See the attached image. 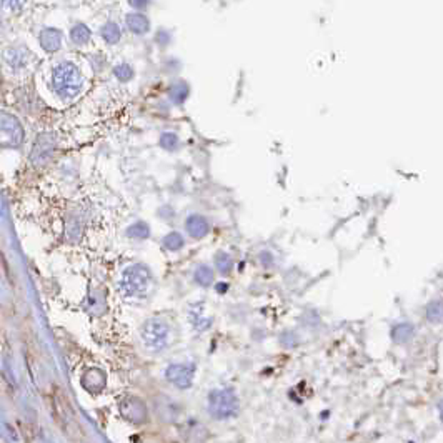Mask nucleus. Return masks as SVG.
<instances>
[{
  "label": "nucleus",
  "mask_w": 443,
  "mask_h": 443,
  "mask_svg": "<svg viewBox=\"0 0 443 443\" xmlns=\"http://www.w3.org/2000/svg\"><path fill=\"white\" fill-rule=\"evenodd\" d=\"M82 74L77 66L72 62L59 64L52 72V87L60 97L72 98L82 89Z\"/></svg>",
  "instance_id": "obj_1"
},
{
  "label": "nucleus",
  "mask_w": 443,
  "mask_h": 443,
  "mask_svg": "<svg viewBox=\"0 0 443 443\" xmlns=\"http://www.w3.org/2000/svg\"><path fill=\"white\" fill-rule=\"evenodd\" d=\"M237 410H239V400H237L235 393L228 388H220V390H213L209 397V412L212 417L224 420L235 417Z\"/></svg>",
  "instance_id": "obj_2"
},
{
  "label": "nucleus",
  "mask_w": 443,
  "mask_h": 443,
  "mask_svg": "<svg viewBox=\"0 0 443 443\" xmlns=\"http://www.w3.org/2000/svg\"><path fill=\"white\" fill-rule=\"evenodd\" d=\"M150 278H152L150 270H148L145 265L137 263V265L129 267V269L124 272V277H122V287H124L127 295H132V297L142 295V293H145V290L148 288V285H150Z\"/></svg>",
  "instance_id": "obj_3"
},
{
  "label": "nucleus",
  "mask_w": 443,
  "mask_h": 443,
  "mask_svg": "<svg viewBox=\"0 0 443 443\" xmlns=\"http://www.w3.org/2000/svg\"><path fill=\"white\" fill-rule=\"evenodd\" d=\"M169 325H167L163 320L152 319L145 323L142 328V340L145 347H148L154 352H159V350H163L167 347V342H169Z\"/></svg>",
  "instance_id": "obj_4"
},
{
  "label": "nucleus",
  "mask_w": 443,
  "mask_h": 443,
  "mask_svg": "<svg viewBox=\"0 0 443 443\" xmlns=\"http://www.w3.org/2000/svg\"><path fill=\"white\" fill-rule=\"evenodd\" d=\"M193 365L187 364H175L167 368V378L170 384H174L178 388H189L193 381Z\"/></svg>",
  "instance_id": "obj_5"
},
{
  "label": "nucleus",
  "mask_w": 443,
  "mask_h": 443,
  "mask_svg": "<svg viewBox=\"0 0 443 443\" xmlns=\"http://www.w3.org/2000/svg\"><path fill=\"white\" fill-rule=\"evenodd\" d=\"M40 45L45 49L47 52H55L60 49V44H62V33L59 32L57 29H44L39 36Z\"/></svg>",
  "instance_id": "obj_6"
},
{
  "label": "nucleus",
  "mask_w": 443,
  "mask_h": 443,
  "mask_svg": "<svg viewBox=\"0 0 443 443\" xmlns=\"http://www.w3.org/2000/svg\"><path fill=\"white\" fill-rule=\"evenodd\" d=\"M185 227H187V230H189V234L192 237H196V239H202V237L207 235L210 230L209 222L205 220L202 215H190L185 222Z\"/></svg>",
  "instance_id": "obj_7"
},
{
  "label": "nucleus",
  "mask_w": 443,
  "mask_h": 443,
  "mask_svg": "<svg viewBox=\"0 0 443 443\" xmlns=\"http://www.w3.org/2000/svg\"><path fill=\"white\" fill-rule=\"evenodd\" d=\"M2 131L5 135L12 137V144H18L22 140V127L17 122V118L12 116H3Z\"/></svg>",
  "instance_id": "obj_8"
},
{
  "label": "nucleus",
  "mask_w": 443,
  "mask_h": 443,
  "mask_svg": "<svg viewBox=\"0 0 443 443\" xmlns=\"http://www.w3.org/2000/svg\"><path fill=\"white\" fill-rule=\"evenodd\" d=\"M127 25H129V29L132 30V32L144 33V32H147V30H148V25H150V22H148V18L145 17L144 14L133 12V14L127 15Z\"/></svg>",
  "instance_id": "obj_9"
},
{
  "label": "nucleus",
  "mask_w": 443,
  "mask_h": 443,
  "mask_svg": "<svg viewBox=\"0 0 443 443\" xmlns=\"http://www.w3.org/2000/svg\"><path fill=\"white\" fill-rule=\"evenodd\" d=\"M392 337L397 343L408 342V340L414 337V327H412L410 323H400V325H397L395 328H393Z\"/></svg>",
  "instance_id": "obj_10"
},
{
  "label": "nucleus",
  "mask_w": 443,
  "mask_h": 443,
  "mask_svg": "<svg viewBox=\"0 0 443 443\" xmlns=\"http://www.w3.org/2000/svg\"><path fill=\"white\" fill-rule=\"evenodd\" d=\"M102 37H104L109 44H116L122 37L120 27H118L116 22H107V24L102 27Z\"/></svg>",
  "instance_id": "obj_11"
},
{
  "label": "nucleus",
  "mask_w": 443,
  "mask_h": 443,
  "mask_svg": "<svg viewBox=\"0 0 443 443\" xmlns=\"http://www.w3.org/2000/svg\"><path fill=\"white\" fill-rule=\"evenodd\" d=\"M427 319L431 323H440L443 320V301L442 300H433L427 307Z\"/></svg>",
  "instance_id": "obj_12"
},
{
  "label": "nucleus",
  "mask_w": 443,
  "mask_h": 443,
  "mask_svg": "<svg viewBox=\"0 0 443 443\" xmlns=\"http://www.w3.org/2000/svg\"><path fill=\"white\" fill-rule=\"evenodd\" d=\"M70 37H72V40L75 42V44H85V42L90 40L89 27L83 25V24H77L74 27V29H72Z\"/></svg>",
  "instance_id": "obj_13"
},
{
  "label": "nucleus",
  "mask_w": 443,
  "mask_h": 443,
  "mask_svg": "<svg viewBox=\"0 0 443 443\" xmlns=\"http://www.w3.org/2000/svg\"><path fill=\"white\" fill-rule=\"evenodd\" d=\"M129 237H133V239H147L148 234H150V230H148V225L144 224V222H137V224H133L132 227H129L127 230Z\"/></svg>",
  "instance_id": "obj_14"
},
{
  "label": "nucleus",
  "mask_w": 443,
  "mask_h": 443,
  "mask_svg": "<svg viewBox=\"0 0 443 443\" xmlns=\"http://www.w3.org/2000/svg\"><path fill=\"white\" fill-rule=\"evenodd\" d=\"M196 280H197V284L207 287V285L212 284V280H213V270L210 269V267H205V265L198 267L197 272H196Z\"/></svg>",
  "instance_id": "obj_15"
},
{
  "label": "nucleus",
  "mask_w": 443,
  "mask_h": 443,
  "mask_svg": "<svg viewBox=\"0 0 443 443\" xmlns=\"http://www.w3.org/2000/svg\"><path fill=\"white\" fill-rule=\"evenodd\" d=\"M215 263H217V267H219V270L222 273H228L232 270V267H234V260H232L230 255L224 254V252H220V254L217 255Z\"/></svg>",
  "instance_id": "obj_16"
},
{
  "label": "nucleus",
  "mask_w": 443,
  "mask_h": 443,
  "mask_svg": "<svg viewBox=\"0 0 443 443\" xmlns=\"http://www.w3.org/2000/svg\"><path fill=\"white\" fill-rule=\"evenodd\" d=\"M163 243H165V247L169 248V250H178V248L183 247V237L177 234V232H172V234L163 239Z\"/></svg>",
  "instance_id": "obj_17"
},
{
  "label": "nucleus",
  "mask_w": 443,
  "mask_h": 443,
  "mask_svg": "<svg viewBox=\"0 0 443 443\" xmlns=\"http://www.w3.org/2000/svg\"><path fill=\"white\" fill-rule=\"evenodd\" d=\"M160 145L167 150H174L178 145V137L175 135L174 132H165L162 137H160Z\"/></svg>",
  "instance_id": "obj_18"
},
{
  "label": "nucleus",
  "mask_w": 443,
  "mask_h": 443,
  "mask_svg": "<svg viewBox=\"0 0 443 443\" xmlns=\"http://www.w3.org/2000/svg\"><path fill=\"white\" fill-rule=\"evenodd\" d=\"M116 75L118 80H122V82H127V80H131L133 77V68L129 66V64H118L116 67Z\"/></svg>",
  "instance_id": "obj_19"
},
{
  "label": "nucleus",
  "mask_w": 443,
  "mask_h": 443,
  "mask_svg": "<svg viewBox=\"0 0 443 443\" xmlns=\"http://www.w3.org/2000/svg\"><path fill=\"white\" fill-rule=\"evenodd\" d=\"M187 95H189V87L185 85V83H178V85H175L174 89H172V98H174L175 102H183L187 98Z\"/></svg>",
  "instance_id": "obj_20"
},
{
  "label": "nucleus",
  "mask_w": 443,
  "mask_h": 443,
  "mask_svg": "<svg viewBox=\"0 0 443 443\" xmlns=\"http://www.w3.org/2000/svg\"><path fill=\"white\" fill-rule=\"evenodd\" d=\"M440 415H442V422H443V402L440 403Z\"/></svg>",
  "instance_id": "obj_21"
}]
</instances>
